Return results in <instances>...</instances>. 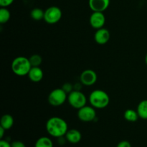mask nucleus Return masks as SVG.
I'll list each match as a JSON object with an SVG mask.
<instances>
[{
	"mask_svg": "<svg viewBox=\"0 0 147 147\" xmlns=\"http://www.w3.org/2000/svg\"><path fill=\"white\" fill-rule=\"evenodd\" d=\"M98 79L96 72L90 69H87L82 72L80 76V83L86 86H91L96 83Z\"/></svg>",
	"mask_w": 147,
	"mask_h": 147,
	"instance_id": "6e6552de",
	"label": "nucleus"
},
{
	"mask_svg": "<svg viewBox=\"0 0 147 147\" xmlns=\"http://www.w3.org/2000/svg\"><path fill=\"white\" fill-rule=\"evenodd\" d=\"M11 147H26L25 144L20 141H14L11 143Z\"/></svg>",
	"mask_w": 147,
	"mask_h": 147,
	"instance_id": "b1692460",
	"label": "nucleus"
},
{
	"mask_svg": "<svg viewBox=\"0 0 147 147\" xmlns=\"http://www.w3.org/2000/svg\"><path fill=\"white\" fill-rule=\"evenodd\" d=\"M14 125V119L10 114H4L1 116L0 120V126L4 128L6 131L11 129Z\"/></svg>",
	"mask_w": 147,
	"mask_h": 147,
	"instance_id": "4468645a",
	"label": "nucleus"
},
{
	"mask_svg": "<svg viewBox=\"0 0 147 147\" xmlns=\"http://www.w3.org/2000/svg\"><path fill=\"white\" fill-rule=\"evenodd\" d=\"M67 100V93L63 88L52 90L48 96V102L53 106H60Z\"/></svg>",
	"mask_w": 147,
	"mask_h": 147,
	"instance_id": "39448f33",
	"label": "nucleus"
},
{
	"mask_svg": "<svg viewBox=\"0 0 147 147\" xmlns=\"http://www.w3.org/2000/svg\"><path fill=\"white\" fill-rule=\"evenodd\" d=\"M89 23L90 26L96 30H98L104 27L106 23V17L103 12L93 11L89 19Z\"/></svg>",
	"mask_w": 147,
	"mask_h": 147,
	"instance_id": "1a4fd4ad",
	"label": "nucleus"
},
{
	"mask_svg": "<svg viewBox=\"0 0 147 147\" xmlns=\"http://www.w3.org/2000/svg\"><path fill=\"white\" fill-rule=\"evenodd\" d=\"M62 88L65 90L67 93H70V92L73 91V86H72L70 83H65V84L63 85V88Z\"/></svg>",
	"mask_w": 147,
	"mask_h": 147,
	"instance_id": "4be33fe9",
	"label": "nucleus"
},
{
	"mask_svg": "<svg viewBox=\"0 0 147 147\" xmlns=\"http://www.w3.org/2000/svg\"><path fill=\"white\" fill-rule=\"evenodd\" d=\"M5 129L4 128H2L1 126H0V139H3V137H4V132H5Z\"/></svg>",
	"mask_w": 147,
	"mask_h": 147,
	"instance_id": "a878e982",
	"label": "nucleus"
},
{
	"mask_svg": "<svg viewBox=\"0 0 147 147\" xmlns=\"http://www.w3.org/2000/svg\"><path fill=\"white\" fill-rule=\"evenodd\" d=\"M139 118L147 120V100H143L138 104L136 109Z\"/></svg>",
	"mask_w": 147,
	"mask_h": 147,
	"instance_id": "2eb2a0df",
	"label": "nucleus"
},
{
	"mask_svg": "<svg viewBox=\"0 0 147 147\" xmlns=\"http://www.w3.org/2000/svg\"><path fill=\"white\" fill-rule=\"evenodd\" d=\"M14 2V0H0V6L1 7H7Z\"/></svg>",
	"mask_w": 147,
	"mask_h": 147,
	"instance_id": "412c9836",
	"label": "nucleus"
},
{
	"mask_svg": "<svg viewBox=\"0 0 147 147\" xmlns=\"http://www.w3.org/2000/svg\"><path fill=\"white\" fill-rule=\"evenodd\" d=\"M27 76L31 81L38 83L42 80L43 71L40 67H32Z\"/></svg>",
	"mask_w": 147,
	"mask_h": 147,
	"instance_id": "ddd939ff",
	"label": "nucleus"
},
{
	"mask_svg": "<svg viewBox=\"0 0 147 147\" xmlns=\"http://www.w3.org/2000/svg\"><path fill=\"white\" fill-rule=\"evenodd\" d=\"M45 128L50 136L57 139L65 136L68 131L67 122L62 118L57 116L50 118L46 122Z\"/></svg>",
	"mask_w": 147,
	"mask_h": 147,
	"instance_id": "f257e3e1",
	"label": "nucleus"
},
{
	"mask_svg": "<svg viewBox=\"0 0 147 147\" xmlns=\"http://www.w3.org/2000/svg\"><path fill=\"white\" fill-rule=\"evenodd\" d=\"M0 147H11V145L7 140L1 139V141H0Z\"/></svg>",
	"mask_w": 147,
	"mask_h": 147,
	"instance_id": "393cba45",
	"label": "nucleus"
},
{
	"mask_svg": "<svg viewBox=\"0 0 147 147\" xmlns=\"http://www.w3.org/2000/svg\"><path fill=\"white\" fill-rule=\"evenodd\" d=\"M11 68L16 76H25L28 75L32 65L29 58L24 56H19L11 62Z\"/></svg>",
	"mask_w": 147,
	"mask_h": 147,
	"instance_id": "7ed1b4c3",
	"label": "nucleus"
},
{
	"mask_svg": "<svg viewBox=\"0 0 147 147\" xmlns=\"http://www.w3.org/2000/svg\"><path fill=\"white\" fill-rule=\"evenodd\" d=\"M123 117H124L125 120H126L127 121L136 122L139 118V116L136 111L132 110V109H127L124 112Z\"/></svg>",
	"mask_w": 147,
	"mask_h": 147,
	"instance_id": "f3484780",
	"label": "nucleus"
},
{
	"mask_svg": "<svg viewBox=\"0 0 147 147\" xmlns=\"http://www.w3.org/2000/svg\"><path fill=\"white\" fill-rule=\"evenodd\" d=\"M62 15L63 13L58 7L52 6L45 11L44 20L47 24H54L61 20Z\"/></svg>",
	"mask_w": 147,
	"mask_h": 147,
	"instance_id": "423d86ee",
	"label": "nucleus"
},
{
	"mask_svg": "<svg viewBox=\"0 0 147 147\" xmlns=\"http://www.w3.org/2000/svg\"><path fill=\"white\" fill-rule=\"evenodd\" d=\"M29 60H30L32 67H40V65L42 64V57L40 55L37 54H34L31 55L30 57V58H29Z\"/></svg>",
	"mask_w": 147,
	"mask_h": 147,
	"instance_id": "aec40b11",
	"label": "nucleus"
},
{
	"mask_svg": "<svg viewBox=\"0 0 147 147\" xmlns=\"http://www.w3.org/2000/svg\"><path fill=\"white\" fill-rule=\"evenodd\" d=\"M11 14L7 7H1L0 9V23L5 24L9 20Z\"/></svg>",
	"mask_w": 147,
	"mask_h": 147,
	"instance_id": "6ab92c4d",
	"label": "nucleus"
},
{
	"mask_svg": "<svg viewBox=\"0 0 147 147\" xmlns=\"http://www.w3.org/2000/svg\"><path fill=\"white\" fill-rule=\"evenodd\" d=\"M34 147H53V142L50 138L42 136L36 141Z\"/></svg>",
	"mask_w": 147,
	"mask_h": 147,
	"instance_id": "dca6fc26",
	"label": "nucleus"
},
{
	"mask_svg": "<svg viewBox=\"0 0 147 147\" xmlns=\"http://www.w3.org/2000/svg\"><path fill=\"white\" fill-rule=\"evenodd\" d=\"M30 16L32 18L36 21H40L41 20H44L45 11H43L40 8H34L31 11Z\"/></svg>",
	"mask_w": 147,
	"mask_h": 147,
	"instance_id": "a211bd4d",
	"label": "nucleus"
},
{
	"mask_svg": "<svg viewBox=\"0 0 147 147\" xmlns=\"http://www.w3.org/2000/svg\"><path fill=\"white\" fill-rule=\"evenodd\" d=\"M145 63H146V64L147 65V53L146 54V56H145Z\"/></svg>",
	"mask_w": 147,
	"mask_h": 147,
	"instance_id": "bb28decb",
	"label": "nucleus"
},
{
	"mask_svg": "<svg viewBox=\"0 0 147 147\" xmlns=\"http://www.w3.org/2000/svg\"><path fill=\"white\" fill-rule=\"evenodd\" d=\"M88 5L93 11L103 12L110 5V0H89Z\"/></svg>",
	"mask_w": 147,
	"mask_h": 147,
	"instance_id": "9d476101",
	"label": "nucleus"
},
{
	"mask_svg": "<svg viewBox=\"0 0 147 147\" xmlns=\"http://www.w3.org/2000/svg\"><path fill=\"white\" fill-rule=\"evenodd\" d=\"M110 32L104 27L96 30V33L94 34L95 41L98 45L106 44L110 40Z\"/></svg>",
	"mask_w": 147,
	"mask_h": 147,
	"instance_id": "9b49d317",
	"label": "nucleus"
},
{
	"mask_svg": "<svg viewBox=\"0 0 147 147\" xmlns=\"http://www.w3.org/2000/svg\"><path fill=\"white\" fill-rule=\"evenodd\" d=\"M67 101L69 104L76 109H80L86 106L87 98L86 96L81 91L78 90H73L67 95Z\"/></svg>",
	"mask_w": 147,
	"mask_h": 147,
	"instance_id": "20e7f679",
	"label": "nucleus"
},
{
	"mask_svg": "<svg viewBox=\"0 0 147 147\" xmlns=\"http://www.w3.org/2000/svg\"><path fill=\"white\" fill-rule=\"evenodd\" d=\"M96 117V109L91 106H85L78 110V118L83 122H91Z\"/></svg>",
	"mask_w": 147,
	"mask_h": 147,
	"instance_id": "0eeeda50",
	"label": "nucleus"
},
{
	"mask_svg": "<svg viewBox=\"0 0 147 147\" xmlns=\"http://www.w3.org/2000/svg\"><path fill=\"white\" fill-rule=\"evenodd\" d=\"M90 106L96 109H103L107 107L110 103V97L106 91L100 89L94 90L88 98Z\"/></svg>",
	"mask_w": 147,
	"mask_h": 147,
	"instance_id": "f03ea898",
	"label": "nucleus"
},
{
	"mask_svg": "<svg viewBox=\"0 0 147 147\" xmlns=\"http://www.w3.org/2000/svg\"><path fill=\"white\" fill-rule=\"evenodd\" d=\"M65 136L67 139V142L70 144H73L79 143L82 139V134L80 131L74 129H68Z\"/></svg>",
	"mask_w": 147,
	"mask_h": 147,
	"instance_id": "f8f14e48",
	"label": "nucleus"
},
{
	"mask_svg": "<svg viewBox=\"0 0 147 147\" xmlns=\"http://www.w3.org/2000/svg\"><path fill=\"white\" fill-rule=\"evenodd\" d=\"M116 147H131V144L130 142H128V141L123 140L119 142Z\"/></svg>",
	"mask_w": 147,
	"mask_h": 147,
	"instance_id": "5701e85b",
	"label": "nucleus"
}]
</instances>
